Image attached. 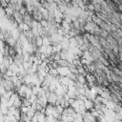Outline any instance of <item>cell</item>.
I'll list each match as a JSON object with an SVG mask.
<instances>
[{"label": "cell", "mask_w": 122, "mask_h": 122, "mask_svg": "<svg viewBox=\"0 0 122 122\" xmlns=\"http://www.w3.org/2000/svg\"><path fill=\"white\" fill-rule=\"evenodd\" d=\"M56 71L58 72L59 75L61 76H68V74L70 73V71L68 69V67H57L56 68Z\"/></svg>", "instance_id": "6da1fadb"}, {"label": "cell", "mask_w": 122, "mask_h": 122, "mask_svg": "<svg viewBox=\"0 0 122 122\" xmlns=\"http://www.w3.org/2000/svg\"><path fill=\"white\" fill-rule=\"evenodd\" d=\"M56 97H57V95L55 94L54 92H50L49 96L47 97V99H48V104L52 105V106H55V103H56Z\"/></svg>", "instance_id": "7a4b0ae2"}, {"label": "cell", "mask_w": 122, "mask_h": 122, "mask_svg": "<svg viewBox=\"0 0 122 122\" xmlns=\"http://www.w3.org/2000/svg\"><path fill=\"white\" fill-rule=\"evenodd\" d=\"M12 60H13V64H15L17 67H20V66H22V64H23V55L22 54H15V56L12 58Z\"/></svg>", "instance_id": "3957f363"}, {"label": "cell", "mask_w": 122, "mask_h": 122, "mask_svg": "<svg viewBox=\"0 0 122 122\" xmlns=\"http://www.w3.org/2000/svg\"><path fill=\"white\" fill-rule=\"evenodd\" d=\"M12 17H13V19H14V21H15L16 23H18V24L23 23V15H21V14L19 13V11L13 10V12H12Z\"/></svg>", "instance_id": "277c9868"}, {"label": "cell", "mask_w": 122, "mask_h": 122, "mask_svg": "<svg viewBox=\"0 0 122 122\" xmlns=\"http://www.w3.org/2000/svg\"><path fill=\"white\" fill-rule=\"evenodd\" d=\"M83 105H84V108L86 111H90L92 109L94 108V104H93V101L92 100H89V99H86L83 101Z\"/></svg>", "instance_id": "5b68a950"}, {"label": "cell", "mask_w": 122, "mask_h": 122, "mask_svg": "<svg viewBox=\"0 0 122 122\" xmlns=\"http://www.w3.org/2000/svg\"><path fill=\"white\" fill-rule=\"evenodd\" d=\"M76 81H77L78 83L82 84V85H84V84L87 83V81H86V76H84V75H82V74H79V73L76 74Z\"/></svg>", "instance_id": "8992f818"}, {"label": "cell", "mask_w": 122, "mask_h": 122, "mask_svg": "<svg viewBox=\"0 0 122 122\" xmlns=\"http://www.w3.org/2000/svg\"><path fill=\"white\" fill-rule=\"evenodd\" d=\"M7 70H9V68H10V59H9V57H3V60H2V63H1Z\"/></svg>", "instance_id": "52a82bcc"}, {"label": "cell", "mask_w": 122, "mask_h": 122, "mask_svg": "<svg viewBox=\"0 0 122 122\" xmlns=\"http://www.w3.org/2000/svg\"><path fill=\"white\" fill-rule=\"evenodd\" d=\"M57 64H58V66L59 67H68V62L66 61V60H63V59H60V60H58L57 61Z\"/></svg>", "instance_id": "ba28073f"}, {"label": "cell", "mask_w": 122, "mask_h": 122, "mask_svg": "<svg viewBox=\"0 0 122 122\" xmlns=\"http://www.w3.org/2000/svg\"><path fill=\"white\" fill-rule=\"evenodd\" d=\"M46 122H58L52 115H49V116H46Z\"/></svg>", "instance_id": "9c48e42d"}, {"label": "cell", "mask_w": 122, "mask_h": 122, "mask_svg": "<svg viewBox=\"0 0 122 122\" xmlns=\"http://www.w3.org/2000/svg\"><path fill=\"white\" fill-rule=\"evenodd\" d=\"M12 93H14L12 91H10V92H6L4 93V95H3V97L9 100V99L10 98V96H11V94H12Z\"/></svg>", "instance_id": "30bf717a"}, {"label": "cell", "mask_w": 122, "mask_h": 122, "mask_svg": "<svg viewBox=\"0 0 122 122\" xmlns=\"http://www.w3.org/2000/svg\"><path fill=\"white\" fill-rule=\"evenodd\" d=\"M55 109H56V112H57L59 114H61V113L63 112V111H64V108H63L61 105H56V106H55Z\"/></svg>", "instance_id": "8fae6325"}, {"label": "cell", "mask_w": 122, "mask_h": 122, "mask_svg": "<svg viewBox=\"0 0 122 122\" xmlns=\"http://www.w3.org/2000/svg\"><path fill=\"white\" fill-rule=\"evenodd\" d=\"M39 24L41 25V27H42V28H46V27L48 26V23H47V21H46V20H41V21L39 22Z\"/></svg>", "instance_id": "7c38bea8"}, {"label": "cell", "mask_w": 122, "mask_h": 122, "mask_svg": "<svg viewBox=\"0 0 122 122\" xmlns=\"http://www.w3.org/2000/svg\"><path fill=\"white\" fill-rule=\"evenodd\" d=\"M5 92H6V91H5V89L3 88V86H0V96H3Z\"/></svg>", "instance_id": "4fadbf2b"}, {"label": "cell", "mask_w": 122, "mask_h": 122, "mask_svg": "<svg viewBox=\"0 0 122 122\" xmlns=\"http://www.w3.org/2000/svg\"><path fill=\"white\" fill-rule=\"evenodd\" d=\"M113 122H121V120H114Z\"/></svg>", "instance_id": "5bb4252c"}, {"label": "cell", "mask_w": 122, "mask_h": 122, "mask_svg": "<svg viewBox=\"0 0 122 122\" xmlns=\"http://www.w3.org/2000/svg\"><path fill=\"white\" fill-rule=\"evenodd\" d=\"M45 122H46V121H45Z\"/></svg>", "instance_id": "9a60e30c"}]
</instances>
